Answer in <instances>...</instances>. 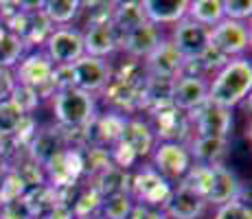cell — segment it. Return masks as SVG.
Returning <instances> with one entry per match:
<instances>
[{
	"mask_svg": "<svg viewBox=\"0 0 252 219\" xmlns=\"http://www.w3.org/2000/svg\"><path fill=\"white\" fill-rule=\"evenodd\" d=\"M40 219H75V215H72V211L68 206H64V204H55V206Z\"/></svg>",
	"mask_w": 252,
	"mask_h": 219,
	"instance_id": "42",
	"label": "cell"
},
{
	"mask_svg": "<svg viewBox=\"0 0 252 219\" xmlns=\"http://www.w3.org/2000/svg\"><path fill=\"white\" fill-rule=\"evenodd\" d=\"M171 44L184 60H200L208 51V29L184 18L182 22L173 24Z\"/></svg>",
	"mask_w": 252,
	"mask_h": 219,
	"instance_id": "12",
	"label": "cell"
},
{
	"mask_svg": "<svg viewBox=\"0 0 252 219\" xmlns=\"http://www.w3.org/2000/svg\"><path fill=\"white\" fill-rule=\"evenodd\" d=\"M9 145H11V143H9V138H4V136H0V154H4V156H7V152H9Z\"/></svg>",
	"mask_w": 252,
	"mask_h": 219,
	"instance_id": "44",
	"label": "cell"
},
{
	"mask_svg": "<svg viewBox=\"0 0 252 219\" xmlns=\"http://www.w3.org/2000/svg\"><path fill=\"white\" fill-rule=\"evenodd\" d=\"M24 114L9 99L0 101V136L4 138H11L13 131L18 129V125L22 123Z\"/></svg>",
	"mask_w": 252,
	"mask_h": 219,
	"instance_id": "35",
	"label": "cell"
},
{
	"mask_svg": "<svg viewBox=\"0 0 252 219\" xmlns=\"http://www.w3.org/2000/svg\"><path fill=\"white\" fill-rule=\"evenodd\" d=\"M22 204L27 206L29 215L33 219H40V217H44L55 204H60V199H57L55 188H51L48 184H40V187L27 188V193L22 195Z\"/></svg>",
	"mask_w": 252,
	"mask_h": 219,
	"instance_id": "25",
	"label": "cell"
},
{
	"mask_svg": "<svg viewBox=\"0 0 252 219\" xmlns=\"http://www.w3.org/2000/svg\"><path fill=\"white\" fill-rule=\"evenodd\" d=\"M110 160H112V164L116 169H121V171H127L129 167H134V162L138 160V156L134 154V149L129 147L127 143H125L123 138L119 140V143L112 145V149H110Z\"/></svg>",
	"mask_w": 252,
	"mask_h": 219,
	"instance_id": "36",
	"label": "cell"
},
{
	"mask_svg": "<svg viewBox=\"0 0 252 219\" xmlns=\"http://www.w3.org/2000/svg\"><path fill=\"white\" fill-rule=\"evenodd\" d=\"M167 219H200L206 211V199L178 187L171 191L167 204L162 206Z\"/></svg>",
	"mask_w": 252,
	"mask_h": 219,
	"instance_id": "17",
	"label": "cell"
},
{
	"mask_svg": "<svg viewBox=\"0 0 252 219\" xmlns=\"http://www.w3.org/2000/svg\"><path fill=\"white\" fill-rule=\"evenodd\" d=\"M110 20H112V27L116 29V33L123 35V33L145 24L147 18H145V11H143V2L129 0V2H114L112 18Z\"/></svg>",
	"mask_w": 252,
	"mask_h": 219,
	"instance_id": "24",
	"label": "cell"
},
{
	"mask_svg": "<svg viewBox=\"0 0 252 219\" xmlns=\"http://www.w3.org/2000/svg\"><path fill=\"white\" fill-rule=\"evenodd\" d=\"M90 219H103V217H99V215H96V217H90Z\"/></svg>",
	"mask_w": 252,
	"mask_h": 219,
	"instance_id": "45",
	"label": "cell"
},
{
	"mask_svg": "<svg viewBox=\"0 0 252 219\" xmlns=\"http://www.w3.org/2000/svg\"><path fill=\"white\" fill-rule=\"evenodd\" d=\"M123 140L134 149V154H136L138 158L149 156L154 152V147H156V134H154L152 125L145 123L143 119H129L127 116Z\"/></svg>",
	"mask_w": 252,
	"mask_h": 219,
	"instance_id": "22",
	"label": "cell"
},
{
	"mask_svg": "<svg viewBox=\"0 0 252 219\" xmlns=\"http://www.w3.org/2000/svg\"><path fill=\"white\" fill-rule=\"evenodd\" d=\"M9 101H11L24 116H31L33 112L37 110V105H40V94H37V90H33V88L16 84L11 94H9Z\"/></svg>",
	"mask_w": 252,
	"mask_h": 219,
	"instance_id": "34",
	"label": "cell"
},
{
	"mask_svg": "<svg viewBox=\"0 0 252 219\" xmlns=\"http://www.w3.org/2000/svg\"><path fill=\"white\" fill-rule=\"evenodd\" d=\"M180 187L206 199L208 191H211V187H213V167H206V164H191L189 171L182 175Z\"/></svg>",
	"mask_w": 252,
	"mask_h": 219,
	"instance_id": "30",
	"label": "cell"
},
{
	"mask_svg": "<svg viewBox=\"0 0 252 219\" xmlns=\"http://www.w3.org/2000/svg\"><path fill=\"white\" fill-rule=\"evenodd\" d=\"M221 11L226 20L244 22L252 16V2L250 0H221Z\"/></svg>",
	"mask_w": 252,
	"mask_h": 219,
	"instance_id": "37",
	"label": "cell"
},
{
	"mask_svg": "<svg viewBox=\"0 0 252 219\" xmlns=\"http://www.w3.org/2000/svg\"><path fill=\"white\" fill-rule=\"evenodd\" d=\"M46 57L55 68H66L84 57V37L79 29H53L46 40Z\"/></svg>",
	"mask_w": 252,
	"mask_h": 219,
	"instance_id": "9",
	"label": "cell"
},
{
	"mask_svg": "<svg viewBox=\"0 0 252 219\" xmlns=\"http://www.w3.org/2000/svg\"><path fill=\"white\" fill-rule=\"evenodd\" d=\"M9 169H11V167H9V160H7V156H4V154H0V180H2V175L7 173Z\"/></svg>",
	"mask_w": 252,
	"mask_h": 219,
	"instance_id": "43",
	"label": "cell"
},
{
	"mask_svg": "<svg viewBox=\"0 0 252 219\" xmlns=\"http://www.w3.org/2000/svg\"><path fill=\"white\" fill-rule=\"evenodd\" d=\"M79 0H46L42 2V16L51 24H70L81 13Z\"/></svg>",
	"mask_w": 252,
	"mask_h": 219,
	"instance_id": "29",
	"label": "cell"
},
{
	"mask_svg": "<svg viewBox=\"0 0 252 219\" xmlns=\"http://www.w3.org/2000/svg\"><path fill=\"white\" fill-rule=\"evenodd\" d=\"M154 134H156V140L162 138V143H180L178 140V134H184L189 125V119L182 116V112H178L173 105H167V108L154 110Z\"/></svg>",
	"mask_w": 252,
	"mask_h": 219,
	"instance_id": "20",
	"label": "cell"
},
{
	"mask_svg": "<svg viewBox=\"0 0 252 219\" xmlns=\"http://www.w3.org/2000/svg\"><path fill=\"white\" fill-rule=\"evenodd\" d=\"M182 68H184V57L178 53V48L167 37L143 60L145 75L154 77V79L173 81L176 77L182 75Z\"/></svg>",
	"mask_w": 252,
	"mask_h": 219,
	"instance_id": "10",
	"label": "cell"
},
{
	"mask_svg": "<svg viewBox=\"0 0 252 219\" xmlns=\"http://www.w3.org/2000/svg\"><path fill=\"white\" fill-rule=\"evenodd\" d=\"M241 180L237 173L228 169L226 164H217L213 167V187L206 195V204H215V206H224L228 202H237L241 197Z\"/></svg>",
	"mask_w": 252,
	"mask_h": 219,
	"instance_id": "16",
	"label": "cell"
},
{
	"mask_svg": "<svg viewBox=\"0 0 252 219\" xmlns=\"http://www.w3.org/2000/svg\"><path fill=\"white\" fill-rule=\"evenodd\" d=\"M187 119L195 121L197 136H204V138L228 140L232 134V110L220 108V105L204 103L202 108L191 112Z\"/></svg>",
	"mask_w": 252,
	"mask_h": 219,
	"instance_id": "11",
	"label": "cell"
},
{
	"mask_svg": "<svg viewBox=\"0 0 252 219\" xmlns=\"http://www.w3.org/2000/svg\"><path fill=\"white\" fill-rule=\"evenodd\" d=\"M64 72H66V86H72L81 92H88V94L103 90L112 79V70H110L108 62L88 55L77 60L75 64L66 66Z\"/></svg>",
	"mask_w": 252,
	"mask_h": 219,
	"instance_id": "7",
	"label": "cell"
},
{
	"mask_svg": "<svg viewBox=\"0 0 252 219\" xmlns=\"http://www.w3.org/2000/svg\"><path fill=\"white\" fill-rule=\"evenodd\" d=\"M13 79H16V84L37 90L40 96H46V90L57 92L55 66H53V62L46 57V53H42V51H33V53H29V55H24L16 64ZM55 92H53V94H55Z\"/></svg>",
	"mask_w": 252,
	"mask_h": 219,
	"instance_id": "3",
	"label": "cell"
},
{
	"mask_svg": "<svg viewBox=\"0 0 252 219\" xmlns=\"http://www.w3.org/2000/svg\"><path fill=\"white\" fill-rule=\"evenodd\" d=\"M0 219H33V217L29 215L22 199H18V202H11L7 206H0Z\"/></svg>",
	"mask_w": 252,
	"mask_h": 219,
	"instance_id": "39",
	"label": "cell"
},
{
	"mask_svg": "<svg viewBox=\"0 0 252 219\" xmlns=\"http://www.w3.org/2000/svg\"><path fill=\"white\" fill-rule=\"evenodd\" d=\"M27 188L29 187L22 182L20 175L13 171V169H9V171L2 175V180H0V206H7V204L22 199Z\"/></svg>",
	"mask_w": 252,
	"mask_h": 219,
	"instance_id": "33",
	"label": "cell"
},
{
	"mask_svg": "<svg viewBox=\"0 0 252 219\" xmlns=\"http://www.w3.org/2000/svg\"><path fill=\"white\" fill-rule=\"evenodd\" d=\"M53 114L60 123V129H88L96 119V105L88 92L64 86L53 94Z\"/></svg>",
	"mask_w": 252,
	"mask_h": 219,
	"instance_id": "2",
	"label": "cell"
},
{
	"mask_svg": "<svg viewBox=\"0 0 252 219\" xmlns=\"http://www.w3.org/2000/svg\"><path fill=\"white\" fill-rule=\"evenodd\" d=\"M13 86H16V79H13V72L7 70V68H0V101L9 99Z\"/></svg>",
	"mask_w": 252,
	"mask_h": 219,
	"instance_id": "41",
	"label": "cell"
},
{
	"mask_svg": "<svg viewBox=\"0 0 252 219\" xmlns=\"http://www.w3.org/2000/svg\"><path fill=\"white\" fill-rule=\"evenodd\" d=\"M187 18L204 29H213L215 24L224 20V11H221V0H193L189 2Z\"/></svg>",
	"mask_w": 252,
	"mask_h": 219,
	"instance_id": "27",
	"label": "cell"
},
{
	"mask_svg": "<svg viewBox=\"0 0 252 219\" xmlns=\"http://www.w3.org/2000/svg\"><path fill=\"white\" fill-rule=\"evenodd\" d=\"M90 187H94L99 191L101 197H110L116 193H129V175L127 171H121L114 164L108 167L105 171H101L99 175L90 178Z\"/></svg>",
	"mask_w": 252,
	"mask_h": 219,
	"instance_id": "26",
	"label": "cell"
},
{
	"mask_svg": "<svg viewBox=\"0 0 252 219\" xmlns=\"http://www.w3.org/2000/svg\"><path fill=\"white\" fill-rule=\"evenodd\" d=\"M127 219H167L162 208H152V206H143V204H134L132 213Z\"/></svg>",
	"mask_w": 252,
	"mask_h": 219,
	"instance_id": "40",
	"label": "cell"
},
{
	"mask_svg": "<svg viewBox=\"0 0 252 219\" xmlns=\"http://www.w3.org/2000/svg\"><path fill=\"white\" fill-rule=\"evenodd\" d=\"M252 90V64L246 57L226 62L208 84L206 103L232 110L250 94Z\"/></svg>",
	"mask_w": 252,
	"mask_h": 219,
	"instance_id": "1",
	"label": "cell"
},
{
	"mask_svg": "<svg viewBox=\"0 0 252 219\" xmlns=\"http://www.w3.org/2000/svg\"><path fill=\"white\" fill-rule=\"evenodd\" d=\"M173 187L169 180L160 175L154 167H143L129 178V195L134 204H143V206L162 208L171 195Z\"/></svg>",
	"mask_w": 252,
	"mask_h": 219,
	"instance_id": "5",
	"label": "cell"
},
{
	"mask_svg": "<svg viewBox=\"0 0 252 219\" xmlns=\"http://www.w3.org/2000/svg\"><path fill=\"white\" fill-rule=\"evenodd\" d=\"M213 219H252V211L248 204L237 199V202H228L224 206H217Z\"/></svg>",
	"mask_w": 252,
	"mask_h": 219,
	"instance_id": "38",
	"label": "cell"
},
{
	"mask_svg": "<svg viewBox=\"0 0 252 219\" xmlns=\"http://www.w3.org/2000/svg\"><path fill=\"white\" fill-rule=\"evenodd\" d=\"M162 40V29L152 22H145L132 31L119 35V46L125 51V55L134 57V60H145Z\"/></svg>",
	"mask_w": 252,
	"mask_h": 219,
	"instance_id": "15",
	"label": "cell"
},
{
	"mask_svg": "<svg viewBox=\"0 0 252 219\" xmlns=\"http://www.w3.org/2000/svg\"><path fill=\"white\" fill-rule=\"evenodd\" d=\"M81 175H84V154H81V149L66 147L44 164L46 184L55 191L77 187Z\"/></svg>",
	"mask_w": 252,
	"mask_h": 219,
	"instance_id": "8",
	"label": "cell"
},
{
	"mask_svg": "<svg viewBox=\"0 0 252 219\" xmlns=\"http://www.w3.org/2000/svg\"><path fill=\"white\" fill-rule=\"evenodd\" d=\"M114 9V4H112ZM112 9L108 11L94 13L88 22V29L81 33L84 37V55L96 57V60H105L119 48V33L112 27Z\"/></svg>",
	"mask_w": 252,
	"mask_h": 219,
	"instance_id": "6",
	"label": "cell"
},
{
	"mask_svg": "<svg viewBox=\"0 0 252 219\" xmlns=\"http://www.w3.org/2000/svg\"><path fill=\"white\" fill-rule=\"evenodd\" d=\"M154 169L160 175H171V178H182L191 167V156L182 143H156L152 152Z\"/></svg>",
	"mask_w": 252,
	"mask_h": 219,
	"instance_id": "14",
	"label": "cell"
},
{
	"mask_svg": "<svg viewBox=\"0 0 252 219\" xmlns=\"http://www.w3.org/2000/svg\"><path fill=\"white\" fill-rule=\"evenodd\" d=\"M27 149H29V158L44 169V164L53 158V156L60 154L62 149H66V138H64V134H62L60 127L44 129V131H37V134L33 136V140L29 143Z\"/></svg>",
	"mask_w": 252,
	"mask_h": 219,
	"instance_id": "19",
	"label": "cell"
},
{
	"mask_svg": "<svg viewBox=\"0 0 252 219\" xmlns=\"http://www.w3.org/2000/svg\"><path fill=\"white\" fill-rule=\"evenodd\" d=\"M125 123H127V116L119 114V112H108V114L96 116L90 123V127L94 131V140L101 145H114L123 138Z\"/></svg>",
	"mask_w": 252,
	"mask_h": 219,
	"instance_id": "23",
	"label": "cell"
},
{
	"mask_svg": "<svg viewBox=\"0 0 252 219\" xmlns=\"http://www.w3.org/2000/svg\"><path fill=\"white\" fill-rule=\"evenodd\" d=\"M24 53V42L13 33L4 31V35L0 37V68H16V64L22 60Z\"/></svg>",
	"mask_w": 252,
	"mask_h": 219,
	"instance_id": "32",
	"label": "cell"
},
{
	"mask_svg": "<svg viewBox=\"0 0 252 219\" xmlns=\"http://www.w3.org/2000/svg\"><path fill=\"white\" fill-rule=\"evenodd\" d=\"M134 208V199L129 193H116V195L103 197L99 208V217L103 219H127Z\"/></svg>",
	"mask_w": 252,
	"mask_h": 219,
	"instance_id": "31",
	"label": "cell"
},
{
	"mask_svg": "<svg viewBox=\"0 0 252 219\" xmlns=\"http://www.w3.org/2000/svg\"><path fill=\"white\" fill-rule=\"evenodd\" d=\"M226 154H228V140H221V138L197 136L191 143V147H189L191 160H195V164H206V167L224 164Z\"/></svg>",
	"mask_w": 252,
	"mask_h": 219,
	"instance_id": "21",
	"label": "cell"
},
{
	"mask_svg": "<svg viewBox=\"0 0 252 219\" xmlns=\"http://www.w3.org/2000/svg\"><path fill=\"white\" fill-rule=\"evenodd\" d=\"M208 81L204 77L195 75H180L171 84V105L178 112H195L206 103Z\"/></svg>",
	"mask_w": 252,
	"mask_h": 219,
	"instance_id": "13",
	"label": "cell"
},
{
	"mask_svg": "<svg viewBox=\"0 0 252 219\" xmlns=\"http://www.w3.org/2000/svg\"><path fill=\"white\" fill-rule=\"evenodd\" d=\"M143 11L147 22L162 27V24H178L187 18V0H143Z\"/></svg>",
	"mask_w": 252,
	"mask_h": 219,
	"instance_id": "18",
	"label": "cell"
},
{
	"mask_svg": "<svg viewBox=\"0 0 252 219\" xmlns=\"http://www.w3.org/2000/svg\"><path fill=\"white\" fill-rule=\"evenodd\" d=\"M101 202H103V197L99 195V191L94 187H90V184H84V187L77 188L72 204H70V211L75 215V219H90V217L99 215Z\"/></svg>",
	"mask_w": 252,
	"mask_h": 219,
	"instance_id": "28",
	"label": "cell"
},
{
	"mask_svg": "<svg viewBox=\"0 0 252 219\" xmlns=\"http://www.w3.org/2000/svg\"><path fill=\"white\" fill-rule=\"evenodd\" d=\"M250 29L244 22L221 20L213 29H208V51L217 53L224 60L241 57L250 48Z\"/></svg>",
	"mask_w": 252,
	"mask_h": 219,
	"instance_id": "4",
	"label": "cell"
}]
</instances>
